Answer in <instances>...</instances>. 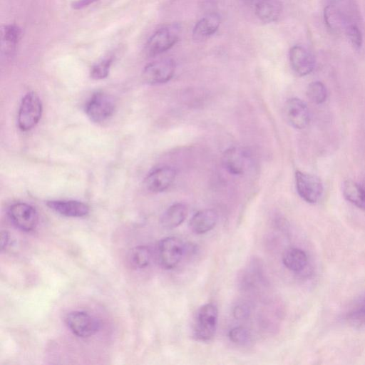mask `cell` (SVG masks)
Instances as JSON below:
<instances>
[{
    "mask_svg": "<svg viewBox=\"0 0 365 365\" xmlns=\"http://www.w3.org/2000/svg\"><path fill=\"white\" fill-rule=\"evenodd\" d=\"M42 114V103L35 92L27 93L21 100L19 113L18 125L23 131L32 129L39 121Z\"/></svg>",
    "mask_w": 365,
    "mask_h": 365,
    "instance_id": "6da1fadb",
    "label": "cell"
},
{
    "mask_svg": "<svg viewBox=\"0 0 365 365\" xmlns=\"http://www.w3.org/2000/svg\"><path fill=\"white\" fill-rule=\"evenodd\" d=\"M218 318V310L213 304L202 306L197 313L194 334L197 339L209 341L215 335Z\"/></svg>",
    "mask_w": 365,
    "mask_h": 365,
    "instance_id": "7a4b0ae2",
    "label": "cell"
},
{
    "mask_svg": "<svg viewBox=\"0 0 365 365\" xmlns=\"http://www.w3.org/2000/svg\"><path fill=\"white\" fill-rule=\"evenodd\" d=\"M185 246L182 241L176 237H167L158 245V257L160 265L166 269L175 268L180 262Z\"/></svg>",
    "mask_w": 365,
    "mask_h": 365,
    "instance_id": "3957f363",
    "label": "cell"
},
{
    "mask_svg": "<svg viewBox=\"0 0 365 365\" xmlns=\"http://www.w3.org/2000/svg\"><path fill=\"white\" fill-rule=\"evenodd\" d=\"M114 99L107 93L97 92L87 101L85 112L91 120L95 123L103 122L114 113Z\"/></svg>",
    "mask_w": 365,
    "mask_h": 365,
    "instance_id": "277c9868",
    "label": "cell"
},
{
    "mask_svg": "<svg viewBox=\"0 0 365 365\" xmlns=\"http://www.w3.org/2000/svg\"><path fill=\"white\" fill-rule=\"evenodd\" d=\"M295 184L299 195L308 203L317 202L323 194V184L314 175L297 170Z\"/></svg>",
    "mask_w": 365,
    "mask_h": 365,
    "instance_id": "5b68a950",
    "label": "cell"
},
{
    "mask_svg": "<svg viewBox=\"0 0 365 365\" xmlns=\"http://www.w3.org/2000/svg\"><path fill=\"white\" fill-rule=\"evenodd\" d=\"M178 38L179 31L175 25L164 26L148 39L145 46L146 53L150 56L160 54L173 47Z\"/></svg>",
    "mask_w": 365,
    "mask_h": 365,
    "instance_id": "8992f818",
    "label": "cell"
},
{
    "mask_svg": "<svg viewBox=\"0 0 365 365\" xmlns=\"http://www.w3.org/2000/svg\"><path fill=\"white\" fill-rule=\"evenodd\" d=\"M66 323L73 334L86 338L94 335L100 328L99 322L87 312L73 311L66 317Z\"/></svg>",
    "mask_w": 365,
    "mask_h": 365,
    "instance_id": "52a82bcc",
    "label": "cell"
},
{
    "mask_svg": "<svg viewBox=\"0 0 365 365\" xmlns=\"http://www.w3.org/2000/svg\"><path fill=\"white\" fill-rule=\"evenodd\" d=\"M8 215L12 223L22 231L31 232L38 225V217L36 210L26 203L13 204L9 208Z\"/></svg>",
    "mask_w": 365,
    "mask_h": 365,
    "instance_id": "ba28073f",
    "label": "cell"
},
{
    "mask_svg": "<svg viewBox=\"0 0 365 365\" xmlns=\"http://www.w3.org/2000/svg\"><path fill=\"white\" fill-rule=\"evenodd\" d=\"M175 70V63L173 59H162L148 64L143 71L142 78L148 84L164 83L172 78Z\"/></svg>",
    "mask_w": 365,
    "mask_h": 365,
    "instance_id": "9c48e42d",
    "label": "cell"
},
{
    "mask_svg": "<svg viewBox=\"0 0 365 365\" xmlns=\"http://www.w3.org/2000/svg\"><path fill=\"white\" fill-rule=\"evenodd\" d=\"M283 114L286 121L293 128L303 129L310 120L309 110L307 104L298 98H292L284 103Z\"/></svg>",
    "mask_w": 365,
    "mask_h": 365,
    "instance_id": "30bf717a",
    "label": "cell"
},
{
    "mask_svg": "<svg viewBox=\"0 0 365 365\" xmlns=\"http://www.w3.org/2000/svg\"><path fill=\"white\" fill-rule=\"evenodd\" d=\"M176 176L175 169L168 166L152 170L145 179V187L152 192H161L167 190Z\"/></svg>",
    "mask_w": 365,
    "mask_h": 365,
    "instance_id": "8fae6325",
    "label": "cell"
},
{
    "mask_svg": "<svg viewBox=\"0 0 365 365\" xmlns=\"http://www.w3.org/2000/svg\"><path fill=\"white\" fill-rule=\"evenodd\" d=\"M289 58L292 70L299 76L309 74L314 68V55L303 46H293L289 51Z\"/></svg>",
    "mask_w": 365,
    "mask_h": 365,
    "instance_id": "7c38bea8",
    "label": "cell"
},
{
    "mask_svg": "<svg viewBox=\"0 0 365 365\" xmlns=\"http://www.w3.org/2000/svg\"><path fill=\"white\" fill-rule=\"evenodd\" d=\"M225 169L232 175H242L247 169L248 153L240 148H230L226 150L222 157Z\"/></svg>",
    "mask_w": 365,
    "mask_h": 365,
    "instance_id": "4fadbf2b",
    "label": "cell"
},
{
    "mask_svg": "<svg viewBox=\"0 0 365 365\" xmlns=\"http://www.w3.org/2000/svg\"><path fill=\"white\" fill-rule=\"evenodd\" d=\"M47 206L66 217H80L89 212V207L86 204L76 200H51L47 202Z\"/></svg>",
    "mask_w": 365,
    "mask_h": 365,
    "instance_id": "5bb4252c",
    "label": "cell"
},
{
    "mask_svg": "<svg viewBox=\"0 0 365 365\" xmlns=\"http://www.w3.org/2000/svg\"><path fill=\"white\" fill-rule=\"evenodd\" d=\"M252 4L256 16L264 23L275 21L282 12L279 0H252Z\"/></svg>",
    "mask_w": 365,
    "mask_h": 365,
    "instance_id": "9a60e30c",
    "label": "cell"
},
{
    "mask_svg": "<svg viewBox=\"0 0 365 365\" xmlns=\"http://www.w3.org/2000/svg\"><path fill=\"white\" fill-rule=\"evenodd\" d=\"M217 213L212 209H204L196 212L190 220V228L196 234H205L216 225Z\"/></svg>",
    "mask_w": 365,
    "mask_h": 365,
    "instance_id": "2e32d148",
    "label": "cell"
},
{
    "mask_svg": "<svg viewBox=\"0 0 365 365\" xmlns=\"http://www.w3.org/2000/svg\"><path fill=\"white\" fill-rule=\"evenodd\" d=\"M220 24V16L215 14L204 16L196 23L193 28V39L197 41L205 40L216 32Z\"/></svg>",
    "mask_w": 365,
    "mask_h": 365,
    "instance_id": "e0dca14e",
    "label": "cell"
},
{
    "mask_svg": "<svg viewBox=\"0 0 365 365\" xmlns=\"http://www.w3.org/2000/svg\"><path fill=\"white\" fill-rule=\"evenodd\" d=\"M187 215V208L183 203L170 205L163 214L160 223L166 229H173L180 225Z\"/></svg>",
    "mask_w": 365,
    "mask_h": 365,
    "instance_id": "ac0fdd59",
    "label": "cell"
},
{
    "mask_svg": "<svg viewBox=\"0 0 365 365\" xmlns=\"http://www.w3.org/2000/svg\"><path fill=\"white\" fill-rule=\"evenodd\" d=\"M343 195L346 200L365 211V187L351 180L344 181Z\"/></svg>",
    "mask_w": 365,
    "mask_h": 365,
    "instance_id": "d6986e66",
    "label": "cell"
},
{
    "mask_svg": "<svg viewBox=\"0 0 365 365\" xmlns=\"http://www.w3.org/2000/svg\"><path fill=\"white\" fill-rule=\"evenodd\" d=\"M284 266L293 272H300L305 268L308 262L306 252L297 247L286 250L282 255Z\"/></svg>",
    "mask_w": 365,
    "mask_h": 365,
    "instance_id": "ffe728a7",
    "label": "cell"
},
{
    "mask_svg": "<svg viewBox=\"0 0 365 365\" xmlns=\"http://www.w3.org/2000/svg\"><path fill=\"white\" fill-rule=\"evenodd\" d=\"M21 35L20 28L16 25L5 26L1 30V50L6 55L14 51Z\"/></svg>",
    "mask_w": 365,
    "mask_h": 365,
    "instance_id": "44dd1931",
    "label": "cell"
},
{
    "mask_svg": "<svg viewBox=\"0 0 365 365\" xmlns=\"http://www.w3.org/2000/svg\"><path fill=\"white\" fill-rule=\"evenodd\" d=\"M128 262L135 269L147 267L151 260V251L147 246H137L131 249L128 255Z\"/></svg>",
    "mask_w": 365,
    "mask_h": 365,
    "instance_id": "7402d4cb",
    "label": "cell"
},
{
    "mask_svg": "<svg viewBox=\"0 0 365 365\" xmlns=\"http://www.w3.org/2000/svg\"><path fill=\"white\" fill-rule=\"evenodd\" d=\"M324 21L327 26L334 31H345L348 26L341 11L333 5H329L325 8Z\"/></svg>",
    "mask_w": 365,
    "mask_h": 365,
    "instance_id": "603a6c76",
    "label": "cell"
},
{
    "mask_svg": "<svg viewBox=\"0 0 365 365\" xmlns=\"http://www.w3.org/2000/svg\"><path fill=\"white\" fill-rule=\"evenodd\" d=\"M346 319L355 325L365 324V296L354 303L346 314Z\"/></svg>",
    "mask_w": 365,
    "mask_h": 365,
    "instance_id": "cb8c5ba5",
    "label": "cell"
},
{
    "mask_svg": "<svg viewBox=\"0 0 365 365\" xmlns=\"http://www.w3.org/2000/svg\"><path fill=\"white\" fill-rule=\"evenodd\" d=\"M307 96L311 102L315 104H321L327 98V88L320 81L312 82L307 87Z\"/></svg>",
    "mask_w": 365,
    "mask_h": 365,
    "instance_id": "d4e9b609",
    "label": "cell"
},
{
    "mask_svg": "<svg viewBox=\"0 0 365 365\" xmlns=\"http://www.w3.org/2000/svg\"><path fill=\"white\" fill-rule=\"evenodd\" d=\"M228 336L230 341L240 345L248 344L252 340V336L249 330L242 327L232 328L229 331Z\"/></svg>",
    "mask_w": 365,
    "mask_h": 365,
    "instance_id": "484cf974",
    "label": "cell"
},
{
    "mask_svg": "<svg viewBox=\"0 0 365 365\" xmlns=\"http://www.w3.org/2000/svg\"><path fill=\"white\" fill-rule=\"evenodd\" d=\"M112 63L111 58H106L95 64L91 70V76L96 80L103 79L109 73Z\"/></svg>",
    "mask_w": 365,
    "mask_h": 365,
    "instance_id": "4316f807",
    "label": "cell"
},
{
    "mask_svg": "<svg viewBox=\"0 0 365 365\" xmlns=\"http://www.w3.org/2000/svg\"><path fill=\"white\" fill-rule=\"evenodd\" d=\"M344 31L352 46L356 49H359L362 45V35L358 26L349 24Z\"/></svg>",
    "mask_w": 365,
    "mask_h": 365,
    "instance_id": "83f0119b",
    "label": "cell"
},
{
    "mask_svg": "<svg viewBox=\"0 0 365 365\" xmlns=\"http://www.w3.org/2000/svg\"><path fill=\"white\" fill-rule=\"evenodd\" d=\"M233 314L237 319H246L250 314V309L244 304H239L235 307Z\"/></svg>",
    "mask_w": 365,
    "mask_h": 365,
    "instance_id": "f1b7e54d",
    "label": "cell"
},
{
    "mask_svg": "<svg viewBox=\"0 0 365 365\" xmlns=\"http://www.w3.org/2000/svg\"><path fill=\"white\" fill-rule=\"evenodd\" d=\"M98 0H76L73 2L72 8L74 9H81L96 2Z\"/></svg>",
    "mask_w": 365,
    "mask_h": 365,
    "instance_id": "f546056e",
    "label": "cell"
},
{
    "mask_svg": "<svg viewBox=\"0 0 365 365\" xmlns=\"http://www.w3.org/2000/svg\"><path fill=\"white\" fill-rule=\"evenodd\" d=\"M9 239H10L9 233L6 230L1 231L0 246H1V250L2 251L4 250L7 247L9 242Z\"/></svg>",
    "mask_w": 365,
    "mask_h": 365,
    "instance_id": "4dcf8cb0",
    "label": "cell"
}]
</instances>
